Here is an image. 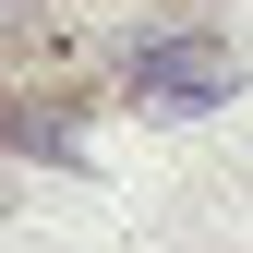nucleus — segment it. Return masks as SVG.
I'll list each match as a JSON object with an SVG mask.
<instances>
[{"label": "nucleus", "instance_id": "1", "mask_svg": "<svg viewBox=\"0 0 253 253\" xmlns=\"http://www.w3.org/2000/svg\"><path fill=\"white\" fill-rule=\"evenodd\" d=\"M121 97L157 109V121H181V109H229V97H241V60H229V37H145L133 60H121Z\"/></svg>", "mask_w": 253, "mask_h": 253}]
</instances>
